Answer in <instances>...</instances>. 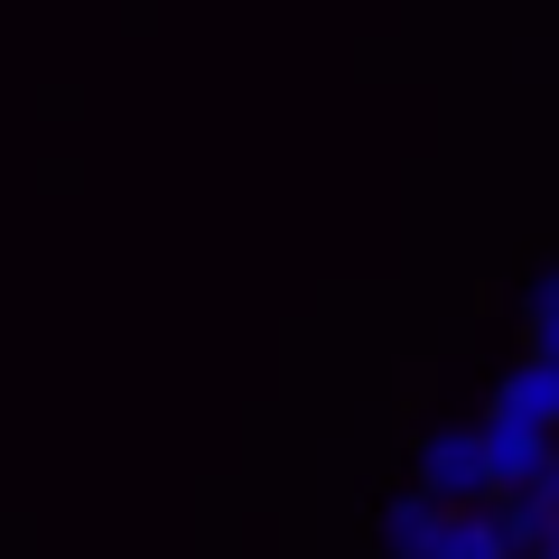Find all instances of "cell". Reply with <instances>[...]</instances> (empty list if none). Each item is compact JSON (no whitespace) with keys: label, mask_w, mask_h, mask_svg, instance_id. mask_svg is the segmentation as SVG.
Segmentation results:
<instances>
[{"label":"cell","mask_w":559,"mask_h":559,"mask_svg":"<svg viewBox=\"0 0 559 559\" xmlns=\"http://www.w3.org/2000/svg\"><path fill=\"white\" fill-rule=\"evenodd\" d=\"M522 355L559 364V271L532 280V299H522Z\"/></svg>","instance_id":"cell-3"},{"label":"cell","mask_w":559,"mask_h":559,"mask_svg":"<svg viewBox=\"0 0 559 559\" xmlns=\"http://www.w3.org/2000/svg\"><path fill=\"white\" fill-rule=\"evenodd\" d=\"M532 559H559V532H550V540H540V550H532Z\"/></svg>","instance_id":"cell-4"},{"label":"cell","mask_w":559,"mask_h":559,"mask_svg":"<svg viewBox=\"0 0 559 559\" xmlns=\"http://www.w3.org/2000/svg\"><path fill=\"white\" fill-rule=\"evenodd\" d=\"M419 495L448 503V513H476L495 485V448H485V419H439L429 439H419Z\"/></svg>","instance_id":"cell-2"},{"label":"cell","mask_w":559,"mask_h":559,"mask_svg":"<svg viewBox=\"0 0 559 559\" xmlns=\"http://www.w3.org/2000/svg\"><path fill=\"white\" fill-rule=\"evenodd\" d=\"M382 550L392 559H522V540L503 513H448L411 485V495L382 503Z\"/></svg>","instance_id":"cell-1"}]
</instances>
